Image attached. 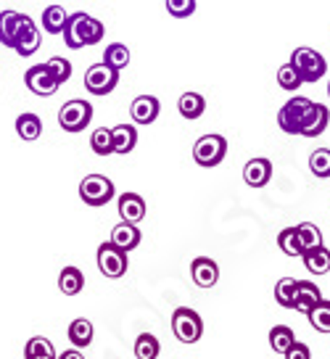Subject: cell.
<instances>
[{
	"mask_svg": "<svg viewBox=\"0 0 330 359\" xmlns=\"http://www.w3.org/2000/svg\"><path fill=\"white\" fill-rule=\"evenodd\" d=\"M24 85L32 90L34 95H40V98H48V95H53V93L61 88V85H58V79L46 69V64H37V67L27 69V74H24Z\"/></svg>",
	"mask_w": 330,
	"mask_h": 359,
	"instance_id": "8fae6325",
	"label": "cell"
},
{
	"mask_svg": "<svg viewBox=\"0 0 330 359\" xmlns=\"http://www.w3.org/2000/svg\"><path fill=\"white\" fill-rule=\"evenodd\" d=\"M277 85L283 90H288V93H296L304 85V79H301V74L291 64H283V67L277 69Z\"/></svg>",
	"mask_w": 330,
	"mask_h": 359,
	"instance_id": "8d00e7d4",
	"label": "cell"
},
{
	"mask_svg": "<svg viewBox=\"0 0 330 359\" xmlns=\"http://www.w3.org/2000/svg\"><path fill=\"white\" fill-rule=\"evenodd\" d=\"M119 85V72L111 69L109 64H92L88 72H85V88L92 95H109L114 93V88Z\"/></svg>",
	"mask_w": 330,
	"mask_h": 359,
	"instance_id": "ba28073f",
	"label": "cell"
},
{
	"mask_svg": "<svg viewBox=\"0 0 330 359\" xmlns=\"http://www.w3.org/2000/svg\"><path fill=\"white\" fill-rule=\"evenodd\" d=\"M140 230H137V224H132V222H119V224H114V230H111V243L114 246H119L122 251H132V248H137L140 246Z\"/></svg>",
	"mask_w": 330,
	"mask_h": 359,
	"instance_id": "ac0fdd59",
	"label": "cell"
},
{
	"mask_svg": "<svg viewBox=\"0 0 330 359\" xmlns=\"http://www.w3.org/2000/svg\"><path fill=\"white\" fill-rule=\"evenodd\" d=\"M191 278H193V283L198 288H212V285H216V280H219V267H216L214 259L198 257V259H193V264H191Z\"/></svg>",
	"mask_w": 330,
	"mask_h": 359,
	"instance_id": "2e32d148",
	"label": "cell"
},
{
	"mask_svg": "<svg viewBox=\"0 0 330 359\" xmlns=\"http://www.w3.org/2000/svg\"><path fill=\"white\" fill-rule=\"evenodd\" d=\"M304 259V267L312 272V275H328L330 272V251L325 246H317V248H309L301 254Z\"/></svg>",
	"mask_w": 330,
	"mask_h": 359,
	"instance_id": "7402d4cb",
	"label": "cell"
},
{
	"mask_svg": "<svg viewBox=\"0 0 330 359\" xmlns=\"http://www.w3.org/2000/svg\"><path fill=\"white\" fill-rule=\"evenodd\" d=\"M177 109H180V116L193 122V119H198L206 111L204 95H198V93H182L180 101H177Z\"/></svg>",
	"mask_w": 330,
	"mask_h": 359,
	"instance_id": "d4e9b609",
	"label": "cell"
},
{
	"mask_svg": "<svg viewBox=\"0 0 330 359\" xmlns=\"http://www.w3.org/2000/svg\"><path fill=\"white\" fill-rule=\"evenodd\" d=\"M85 288V275L80 267H64L58 275V291L64 296H77Z\"/></svg>",
	"mask_w": 330,
	"mask_h": 359,
	"instance_id": "603a6c76",
	"label": "cell"
},
{
	"mask_svg": "<svg viewBox=\"0 0 330 359\" xmlns=\"http://www.w3.org/2000/svg\"><path fill=\"white\" fill-rule=\"evenodd\" d=\"M172 333L180 344H198L204 336V320L191 306H177L172 312Z\"/></svg>",
	"mask_w": 330,
	"mask_h": 359,
	"instance_id": "7a4b0ae2",
	"label": "cell"
},
{
	"mask_svg": "<svg viewBox=\"0 0 330 359\" xmlns=\"http://www.w3.org/2000/svg\"><path fill=\"white\" fill-rule=\"evenodd\" d=\"M277 246H280V251H283L285 257H301V254H304V246H301V241H298L296 227H285V230H280Z\"/></svg>",
	"mask_w": 330,
	"mask_h": 359,
	"instance_id": "1f68e13d",
	"label": "cell"
},
{
	"mask_svg": "<svg viewBox=\"0 0 330 359\" xmlns=\"http://www.w3.org/2000/svg\"><path fill=\"white\" fill-rule=\"evenodd\" d=\"M24 13L19 11H0V45L6 48H13V37H16V29L22 24Z\"/></svg>",
	"mask_w": 330,
	"mask_h": 359,
	"instance_id": "cb8c5ba5",
	"label": "cell"
},
{
	"mask_svg": "<svg viewBox=\"0 0 330 359\" xmlns=\"http://www.w3.org/2000/svg\"><path fill=\"white\" fill-rule=\"evenodd\" d=\"M228 156V140L222 135H201L193 143V161L198 167H216Z\"/></svg>",
	"mask_w": 330,
	"mask_h": 359,
	"instance_id": "277c9868",
	"label": "cell"
},
{
	"mask_svg": "<svg viewBox=\"0 0 330 359\" xmlns=\"http://www.w3.org/2000/svg\"><path fill=\"white\" fill-rule=\"evenodd\" d=\"M312 106V98H304V95H294L291 101L285 103L283 109L277 111V124L285 135H298L301 130V116Z\"/></svg>",
	"mask_w": 330,
	"mask_h": 359,
	"instance_id": "9c48e42d",
	"label": "cell"
},
{
	"mask_svg": "<svg viewBox=\"0 0 330 359\" xmlns=\"http://www.w3.org/2000/svg\"><path fill=\"white\" fill-rule=\"evenodd\" d=\"M116 209H119L122 222L137 224L146 219V201H143V196H137V193H122L119 201H116Z\"/></svg>",
	"mask_w": 330,
	"mask_h": 359,
	"instance_id": "5bb4252c",
	"label": "cell"
},
{
	"mask_svg": "<svg viewBox=\"0 0 330 359\" xmlns=\"http://www.w3.org/2000/svg\"><path fill=\"white\" fill-rule=\"evenodd\" d=\"M319 299H322V291H319L315 283L296 280V296H294V309H296V312L307 314Z\"/></svg>",
	"mask_w": 330,
	"mask_h": 359,
	"instance_id": "d6986e66",
	"label": "cell"
},
{
	"mask_svg": "<svg viewBox=\"0 0 330 359\" xmlns=\"http://www.w3.org/2000/svg\"><path fill=\"white\" fill-rule=\"evenodd\" d=\"M90 148L95 156H111L114 154V143H111V130L109 127H98L90 135Z\"/></svg>",
	"mask_w": 330,
	"mask_h": 359,
	"instance_id": "d6a6232c",
	"label": "cell"
},
{
	"mask_svg": "<svg viewBox=\"0 0 330 359\" xmlns=\"http://www.w3.org/2000/svg\"><path fill=\"white\" fill-rule=\"evenodd\" d=\"M161 344L153 333H140L135 338V357L137 359H159Z\"/></svg>",
	"mask_w": 330,
	"mask_h": 359,
	"instance_id": "f546056e",
	"label": "cell"
},
{
	"mask_svg": "<svg viewBox=\"0 0 330 359\" xmlns=\"http://www.w3.org/2000/svg\"><path fill=\"white\" fill-rule=\"evenodd\" d=\"M67 19L69 13L64 11V6H48L43 11V29L48 34H61L64 27H67Z\"/></svg>",
	"mask_w": 330,
	"mask_h": 359,
	"instance_id": "4316f807",
	"label": "cell"
},
{
	"mask_svg": "<svg viewBox=\"0 0 330 359\" xmlns=\"http://www.w3.org/2000/svg\"><path fill=\"white\" fill-rule=\"evenodd\" d=\"M16 135H19L22 140H27V143L37 140V137L43 135V119L32 111L19 114V116H16Z\"/></svg>",
	"mask_w": 330,
	"mask_h": 359,
	"instance_id": "44dd1931",
	"label": "cell"
},
{
	"mask_svg": "<svg viewBox=\"0 0 330 359\" xmlns=\"http://www.w3.org/2000/svg\"><path fill=\"white\" fill-rule=\"evenodd\" d=\"M90 119H92L90 101H80V98L67 101L61 106V111H58V124H61L64 133H82L90 124Z\"/></svg>",
	"mask_w": 330,
	"mask_h": 359,
	"instance_id": "8992f818",
	"label": "cell"
},
{
	"mask_svg": "<svg viewBox=\"0 0 330 359\" xmlns=\"http://www.w3.org/2000/svg\"><path fill=\"white\" fill-rule=\"evenodd\" d=\"M288 64L296 69L304 82H317V79H322L325 72H328L325 56L317 53V50H312V48H296V50L291 53V61H288Z\"/></svg>",
	"mask_w": 330,
	"mask_h": 359,
	"instance_id": "3957f363",
	"label": "cell"
},
{
	"mask_svg": "<svg viewBox=\"0 0 330 359\" xmlns=\"http://www.w3.org/2000/svg\"><path fill=\"white\" fill-rule=\"evenodd\" d=\"M40 43H43V37H40L37 24L32 22V16L24 13L22 24H19V29H16V37H13V50L22 58H27V56H32V53H37Z\"/></svg>",
	"mask_w": 330,
	"mask_h": 359,
	"instance_id": "30bf717a",
	"label": "cell"
},
{
	"mask_svg": "<svg viewBox=\"0 0 330 359\" xmlns=\"http://www.w3.org/2000/svg\"><path fill=\"white\" fill-rule=\"evenodd\" d=\"M159 111L161 103L153 95H137L135 101L130 103V116L135 124H153L159 119Z\"/></svg>",
	"mask_w": 330,
	"mask_h": 359,
	"instance_id": "4fadbf2b",
	"label": "cell"
},
{
	"mask_svg": "<svg viewBox=\"0 0 330 359\" xmlns=\"http://www.w3.org/2000/svg\"><path fill=\"white\" fill-rule=\"evenodd\" d=\"M328 95H330V85H328Z\"/></svg>",
	"mask_w": 330,
	"mask_h": 359,
	"instance_id": "b9f144b4",
	"label": "cell"
},
{
	"mask_svg": "<svg viewBox=\"0 0 330 359\" xmlns=\"http://www.w3.org/2000/svg\"><path fill=\"white\" fill-rule=\"evenodd\" d=\"M111 143H114V154L119 156H127V154H132L137 146V130L135 124H116L111 127Z\"/></svg>",
	"mask_w": 330,
	"mask_h": 359,
	"instance_id": "e0dca14e",
	"label": "cell"
},
{
	"mask_svg": "<svg viewBox=\"0 0 330 359\" xmlns=\"http://www.w3.org/2000/svg\"><path fill=\"white\" fill-rule=\"evenodd\" d=\"M296 233H298V241H301V246H304V251H309V248L322 246V233H319L317 224L301 222V224H296Z\"/></svg>",
	"mask_w": 330,
	"mask_h": 359,
	"instance_id": "e575fe53",
	"label": "cell"
},
{
	"mask_svg": "<svg viewBox=\"0 0 330 359\" xmlns=\"http://www.w3.org/2000/svg\"><path fill=\"white\" fill-rule=\"evenodd\" d=\"M243 180L251 188H264L270 180H273V161L270 158H251L249 164L243 167Z\"/></svg>",
	"mask_w": 330,
	"mask_h": 359,
	"instance_id": "9a60e30c",
	"label": "cell"
},
{
	"mask_svg": "<svg viewBox=\"0 0 330 359\" xmlns=\"http://www.w3.org/2000/svg\"><path fill=\"white\" fill-rule=\"evenodd\" d=\"M328 122H330L328 106L312 101V106L301 116V130H298V135H304V137H319V135L328 130Z\"/></svg>",
	"mask_w": 330,
	"mask_h": 359,
	"instance_id": "7c38bea8",
	"label": "cell"
},
{
	"mask_svg": "<svg viewBox=\"0 0 330 359\" xmlns=\"http://www.w3.org/2000/svg\"><path fill=\"white\" fill-rule=\"evenodd\" d=\"M116 196L114 182L106 175H88L80 182V198L88 206H106Z\"/></svg>",
	"mask_w": 330,
	"mask_h": 359,
	"instance_id": "5b68a950",
	"label": "cell"
},
{
	"mask_svg": "<svg viewBox=\"0 0 330 359\" xmlns=\"http://www.w3.org/2000/svg\"><path fill=\"white\" fill-rule=\"evenodd\" d=\"M46 69L58 79V85H64L67 79H71V64H69V58H61V56L48 58Z\"/></svg>",
	"mask_w": 330,
	"mask_h": 359,
	"instance_id": "74e56055",
	"label": "cell"
},
{
	"mask_svg": "<svg viewBox=\"0 0 330 359\" xmlns=\"http://www.w3.org/2000/svg\"><path fill=\"white\" fill-rule=\"evenodd\" d=\"M294 296H296V280L294 278H280L275 285V302L285 309H294Z\"/></svg>",
	"mask_w": 330,
	"mask_h": 359,
	"instance_id": "836d02e7",
	"label": "cell"
},
{
	"mask_svg": "<svg viewBox=\"0 0 330 359\" xmlns=\"http://www.w3.org/2000/svg\"><path fill=\"white\" fill-rule=\"evenodd\" d=\"M95 259H98V269H101L106 278H111V280L122 278V275L127 272V267H130V262H127V251H122L119 246H114L111 241L98 246Z\"/></svg>",
	"mask_w": 330,
	"mask_h": 359,
	"instance_id": "52a82bcc",
	"label": "cell"
},
{
	"mask_svg": "<svg viewBox=\"0 0 330 359\" xmlns=\"http://www.w3.org/2000/svg\"><path fill=\"white\" fill-rule=\"evenodd\" d=\"M309 169L315 177H330V148H317L309 156Z\"/></svg>",
	"mask_w": 330,
	"mask_h": 359,
	"instance_id": "d590c367",
	"label": "cell"
},
{
	"mask_svg": "<svg viewBox=\"0 0 330 359\" xmlns=\"http://www.w3.org/2000/svg\"><path fill=\"white\" fill-rule=\"evenodd\" d=\"M58 359H85L80 348H67L64 354H58Z\"/></svg>",
	"mask_w": 330,
	"mask_h": 359,
	"instance_id": "60d3db41",
	"label": "cell"
},
{
	"mask_svg": "<svg viewBox=\"0 0 330 359\" xmlns=\"http://www.w3.org/2000/svg\"><path fill=\"white\" fill-rule=\"evenodd\" d=\"M103 64H109L116 72L127 69V64H130V48L125 43H111L106 48V53H103Z\"/></svg>",
	"mask_w": 330,
	"mask_h": 359,
	"instance_id": "4dcf8cb0",
	"label": "cell"
},
{
	"mask_svg": "<svg viewBox=\"0 0 330 359\" xmlns=\"http://www.w3.org/2000/svg\"><path fill=\"white\" fill-rule=\"evenodd\" d=\"M64 43L67 48L71 50H80L85 45H95L103 40V34H106V27L103 22H98L95 16L85 11H77V13H69L67 19V27H64Z\"/></svg>",
	"mask_w": 330,
	"mask_h": 359,
	"instance_id": "6da1fadb",
	"label": "cell"
},
{
	"mask_svg": "<svg viewBox=\"0 0 330 359\" xmlns=\"http://www.w3.org/2000/svg\"><path fill=\"white\" fill-rule=\"evenodd\" d=\"M167 11L174 19H188L195 11V0H167Z\"/></svg>",
	"mask_w": 330,
	"mask_h": 359,
	"instance_id": "f35d334b",
	"label": "cell"
},
{
	"mask_svg": "<svg viewBox=\"0 0 330 359\" xmlns=\"http://www.w3.org/2000/svg\"><path fill=\"white\" fill-rule=\"evenodd\" d=\"M67 336H69V344H71L74 348H88L92 344V336H95V330H92L90 320H85V317H77V320H71V325H69Z\"/></svg>",
	"mask_w": 330,
	"mask_h": 359,
	"instance_id": "ffe728a7",
	"label": "cell"
},
{
	"mask_svg": "<svg viewBox=\"0 0 330 359\" xmlns=\"http://www.w3.org/2000/svg\"><path fill=\"white\" fill-rule=\"evenodd\" d=\"M294 344H296V336L288 325H275L270 330V346H273L275 354H285Z\"/></svg>",
	"mask_w": 330,
	"mask_h": 359,
	"instance_id": "f1b7e54d",
	"label": "cell"
},
{
	"mask_svg": "<svg viewBox=\"0 0 330 359\" xmlns=\"http://www.w3.org/2000/svg\"><path fill=\"white\" fill-rule=\"evenodd\" d=\"M285 359H312V351H309V346L307 344H301V341H296L294 346L288 348L283 354Z\"/></svg>",
	"mask_w": 330,
	"mask_h": 359,
	"instance_id": "ab89813d",
	"label": "cell"
},
{
	"mask_svg": "<svg viewBox=\"0 0 330 359\" xmlns=\"http://www.w3.org/2000/svg\"><path fill=\"white\" fill-rule=\"evenodd\" d=\"M307 317H309V325L315 327L317 333H330V302L319 299L307 312Z\"/></svg>",
	"mask_w": 330,
	"mask_h": 359,
	"instance_id": "83f0119b",
	"label": "cell"
},
{
	"mask_svg": "<svg viewBox=\"0 0 330 359\" xmlns=\"http://www.w3.org/2000/svg\"><path fill=\"white\" fill-rule=\"evenodd\" d=\"M24 359H58L56 346L43 336H34L24 346Z\"/></svg>",
	"mask_w": 330,
	"mask_h": 359,
	"instance_id": "484cf974",
	"label": "cell"
}]
</instances>
